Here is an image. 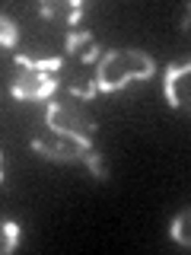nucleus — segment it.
Instances as JSON below:
<instances>
[{"mask_svg": "<svg viewBox=\"0 0 191 255\" xmlns=\"http://www.w3.org/2000/svg\"><path fill=\"white\" fill-rule=\"evenodd\" d=\"M90 45H96V38H93L90 29H70L67 38H64V51H67V54H83Z\"/></svg>", "mask_w": 191, "mask_h": 255, "instance_id": "nucleus-10", "label": "nucleus"}, {"mask_svg": "<svg viewBox=\"0 0 191 255\" xmlns=\"http://www.w3.org/2000/svg\"><path fill=\"white\" fill-rule=\"evenodd\" d=\"M67 93L77 96L80 102H90L99 93V83H96V77H86L80 70H67Z\"/></svg>", "mask_w": 191, "mask_h": 255, "instance_id": "nucleus-6", "label": "nucleus"}, {"mask_svg": "<svg viewBox=\"0 0 191 255\" xmlns=\"http://www.w3.org/2000/svg\"><path fill=\"white\" fill-rule=\"evenodd\" d=\"M13 61L19 64L22 70H42V74H54V70L64 67V58L54 54V58H35V54H26V51H16Z\"/></svg>", "mask_w": 191, "mask_h": 255, "instance_id": "nucleus-7", "label": "nucleus"}, {"mask_svg": "<svg viewBox=\"0 0 191 255\" xmlns=\"http://www.w3.org/2000/svg\"><path fill=\"white\" fill-rule=\"evenodd\" d=\"M16 246H19V223H16V220H3V243H0V252L10 255Z\"/></svg>", "mask_w": 191, "mask_h": 255, "instance_id": "nucleus-12", "label": "nucleus"}, {"mask_svg": "<svg viewBox=\"0 0 191 255\" xmlns=\"http://www.w3.org/2000/svg\"><path fill=\"white\" fill-rule=\"evenodd\" d=\"M54 93H58V77L42 74V70H22L19 67V74L10 83V96L22 99V102H45Z\"/></svg>", "mask_w": 191, "mask_h": 255, "instance_id": "nucleus-3", "label": "nucleus"}, {"mask_svg": "<svg viewBox=\"0 0 191 255\" xmlns=\"http://www.w3.org/2000/svg\"><path fill=\"white\" fill-rule=\"evenodd\" d=\"M45 125L51 128V134H58V137H67V140L80 143V147L93 150L96 118L80 106V102H48Z\"/></svg>", "mask_w": 191, "mask_h": 255, "instance_id": "nucleus-2", "label": "nucleus"}, {"mask_svg": "<svg viewBox=\"0 0 191 255\" xmlns=\"http://www.w3.org/2000/svg\"><path fill=\"white\" fill-rule=\"evenodd\" d=\"M163 96L172 109L191 112V61L185 64H169L163 77Z\"/></svg>", "mask_w": 191, "mask_h": 255, "instance_id": "nucleus-4", "label": "nucleus"}, {"mask_svg": "<svg viewBox=\"0 0 191 255\" xmlns=\"http://www.w3.org/2000/svg\"><path fill=\"white\" fill-rule=\"evenodd\" d=\"M169 236L175 239L179 246H185V249H191V207H185V211H179L169 223Z\"/></svg>", "mask_w": 191, "mask_h": 255, "instance_id": "nucleus-8", "label": "nucleus"}, {"mask_svg": "<svg viewBox=\"0 0 191 255\" xmlns=\"http://www.w3.org/2000/svg\"><path fill=\"white\" fill-rule=\"evenodd\" d=\"M156 74V61L140 48H111L96 64V83L99 93H118L127 83H143Z\"/></svg>", "mask_w": 191, "mask_h": 255, "instance_id": "nucleus-1", "label": "nucleus"}, {"mask_svg": "<svg viewBox=\"0 0 191 255\" xmlns=\"http://www.w3.org/2000/svg\"><path fill=\"white\" fill-rule=\"evenodd\" d=\"M32 150L45 159H54V163H86V156H90L86 147H80V143L67 140V137H58V134L54 137H35L32 140Z\"/></svg>", "mask_w": 191, "mask_h": 255, "instance_id": "nucleus-5", "label": "nucleus"}, {"mask_svg": "<svg viewBox=\"0 0 191 255\" xmlns=\"http://www.w3.org/2000/svg\"><path fill=\"white\" fill-rule=\"evenodd\" d=\"M80 6V0H51V3H38V13L45 19H54V22H67L70 13Z\"/></svg>", "mask_w": 191, "mask_h": 255, "instance_id": "nucleus-9", "label": "nucleus"}, {"mask_svg": "<svg viewBox=\"0 0 191 255\" xmlns=\"http://www.w3.org/2000/svg\"><path fill=\"white\" fill-rule=\"evenodd\" d=\"M0 42H3L6 51H16V42H19V29H16V22L10 16H0Z\"/></svg>", "mask_w": 191, "mask_h": 255, "instance_id": "nucleus-11", "label": "nucleus"}]
</instances>
